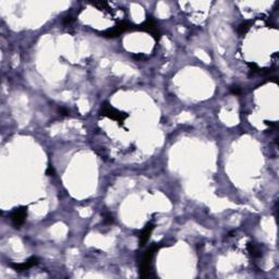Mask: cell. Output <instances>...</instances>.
Listing matches in <instances>:
<instances>
[{
  "label": "cell",
  "instance_id": "6da1fadb",
  "mask_svg": "<svg viewBox=\"0 0 279 279\" xmlns=\"http://www.w3.org/2000/svg\"><path fill=\"white\" fill-rule=\"evenodd\" d=\"M158 249H159V245L153 244L152 247L145 252V254H144V256H143V260H142V263H141V277H143V278L149 277L150 264H152L153 255H154L155 252L158 251Z\"/></svg>",
  "mask_w": 279,
  "mask_h": 279
},
{
  "label": "cell",
  "instance_id": "7a4b0ae2",
  "mask_svg": "<svg viewBox=\"0 0 279 279\" xmlns=\"http://www.w3.org/2000/svg\"><path fill=\"white\" fill-rule=\"evenodd\" d=\"M27 208L26 207H20V208L15 209L14 212L11 213L10 219L12 221L14 227H20L21 225H23V223L25 221L26 214H27Z\"/></svg>",
  "mask_w": 279,
  "mask_h": 279
},
{
  "label": "cell",
  "instance_id": "3957f363",
  "mask_svg": "<svg viewBox=\"0 0 279 279\" xmlns=\"http://www.w3.org/2000/svg\"><path fill=\"white\" fill-rule=\"evenodd\" d=\"M37 264H38V258L35 257V256H32V257H30L24 263H20V264L12 263L10 266L17 272H23V271H27V269L32 268L33 266H35V265H37Z\"/></svg>",
  "mask_w": 279,
  "mask_h": 279
},
{
  "label": "cell",
  "instance_id": "277c9868",
  "mask_svg": "<svg viewBox=\"0 0 279 279\" xmlns=\"http://www.w3.org/2000/svg\"><path fill=\"white\" fill-rule=\"evenodd\" d=\"M155 228V225L152 223H147V225L145 226V228L143 229V231L141 232V234H140V247H144V245L147 243V241L149 240V237L150 234H152V231L154 230Z\"/></svg>",
  "mask_w": 279,
  "mask_h": 279
},
{
  "label": "cell",
  "instance_id": "5b68a950",
  "mask_svg": "<svg viewBox=\"0 0 279 279\" xmlns=\"http://www.w3.org/2000/svg\"><path fill=\"white\" fill-rule=\"evenodd\" d=\"M247 251H249V253L251 254L253 257H261L262 256V252H261L260 247H257L256 244H254V243L250 242L247 243Z\"/></svg>",
  "mask_w": 279,
  "mask_h": 279
},
{
  "label": "cell",
  "instance_id": "8992f818",
  "mask_svg": "<svg viewBox=\"0 0 279 279\" xmlns=\"http://www.w3.org/2000/svg\"><path fill=\"white\" fill-rule=\"evenodd\" d=\"M249 28H250V22H243V23H241L240 25L238 26L237 31H238L239 34L244 35L245 33L249 31Z\"/></svg>",
  "mask_w": 279,
  "mask_h": 279
},
{
  "label": "cell",
  "instance_id": "52a82bcc",
  "mask_svg": "<svg viewBox=\"0 0 279 279\" xmlns=\"http://www.w3.org/2000/svg\"><path fill=\"white\" fill-rule=\"evenodd\" d=\"M104 223H105L106 225H109V223H114V218H112V216L109 214V213H106V214L104 215Z\"/></svg>",
  "mask_w": 279,
  "mask_h": 279
},
{
  "label": "cell",
  "instance_id": "ba28073f",
  "mask_svg": "<svg viewBox=\"0 0 279 279\" xmlns=\"http://www.w3.org/2000/svg\"><path fill=\"white\" fill-rule=\"evenodd\" d=\"M73 21H74V17H71V15H68V17H65L62 19V22L66 24V25H69V24L73 23Z\"/></svg>",
  "mask_w": 279,
  "mask_h": 279
},
{
  "label": "cell",
  "instance_id": "9c48e42d",
  "mask_svg": "<svg viewBox=\"0 0 279 279\" xmlns=\"http://www.w3.org/2000/svg\"><path fill=\"white\" fill-rule=\"evenodd\" d=\"M230 92L232 93V94L233 95H239V94H241V90H240V87H239V86H231V87H230Z\"/></svg>",
  "mask_w": 279,
  "mask_h": 279
},
{
  "label": "cell",
  "instance_id": "30bf717a",
  "mask_svg": "<svg viewBox=\"0 0 279 279\" xmlns=\"http://www.w3.org/2000/svg\"><path fill=\"white\" fill-rule=\"evenodd\" d=\"M58 111H59V114H60L61 116H68V115H69V111H68V110L66 109V108H63V107L59 108Z\"/></svg>",
  "mask_w": 279,
  "mask_h": 279
},
{
  "label": "cell",
  "instance_id": "8fae6325",
  "mask_svg": "<svg viewBox=\"0 0 279 279\" xmlns=\"http://www.w3.org/2000/svg\"><path fill=\"white\" fill-rule=\"evenodd\" d=\"M46 174H47L48 176H54V174H55L54 168H52L51 166H49V167H48V169H47V171H46Z\"/></svg>",
  "mask_w": 279,
  "mask_h": 279
}]
</instances>
